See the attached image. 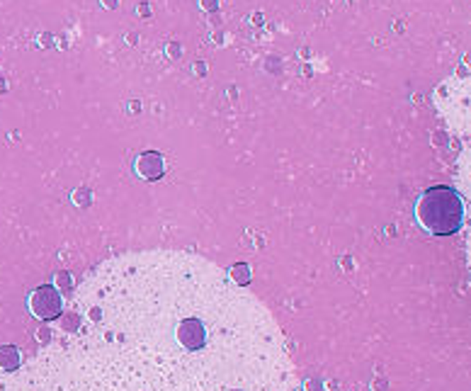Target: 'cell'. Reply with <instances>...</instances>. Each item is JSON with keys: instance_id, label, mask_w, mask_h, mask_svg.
<instances>
[{"instance_id": "obj_1", "label": "cell", "mask_w": 471, "mask_h": 391, "mask_svg": "<svg viewBox=\"0 0 471 391\" xmlns=\"http://www.w3.org/2000/svg\"><path fill=\"white\" fill-rule=\"evenodd\" d=\"M464 199L454 187L435 185L416 199V221L432 236H452L464 226Z\"/></svg>"}, {"instance_id": "obj_2", "label": "cell", "mask_w": 471, "mask_h": 391, "mask_svg": "<svg viewBox=\"0 0 471 391\" xmlns=\"http://www.w3.org/2000/svg\"><path fill=\"white\" fill-rule=\"evenodd\" d=\"M27 304H29V314L39 321H54L63 314V297L59 287H54V284H41V287H37L34 292L29 294Z\"/></svg>"}, {"instance_id": "obj_3", "label": "cell", "mask_w": 471, "mask_h": 391, "mask_svg": "<svg viewBox=\"0 0 471 391\" xmlns=\"http://www.w3.org/2000/svg\"><path fill=\"white\" fill-rule=\"evenodd\" d=\"M136 173H139L144 180H158L166 173V163L158 151H144L136 158Z\"/></svg>"}, {"instance_id": "obj_4", "label": "cell", "mask_w": 471, "mask_h": 391, "mask_svg": "<svg viewBox=\"0 0 471 391\" xmlns=\"http://www.w3.org/2000/svg\"><path fill=\"white\" fill-rule=\"evenodd\" d=\"M22 357H20V350L15 345H3L0 347V369L3 372H15L20 367Z\"/></svg>"}, {"instance_id": "obj_5", "label": "cell", "mask_w": 471, "mask_h": 391, "mask_svg": "<svg viewBox=\"0 0 471 391\" xmlns=\"http://www.w3.org/2000/svg\"><path fill=\"white\" fill-rule=\"evenodd\" d=\"M229 277H231V282L238 284V287H246V284L251 282L253 274H251V267H248L246 263H236V265L231 267Z\"/></svg>"}, {"instance_id": "obj_6", "label": "cell", "mask_w": 471, "mask_h": 391, "mask_svg": "<svg viewBox=\"0 0 471 391\" xmlns=\"http://www.w3.org/2000/svg\"><path fill=\"white\" fill-rule=\"evenodd\" d=\"M202 3H204L206 10H214L216 8V0H202Z\"/></svg>"}]
</instances>
